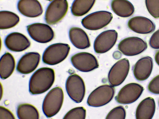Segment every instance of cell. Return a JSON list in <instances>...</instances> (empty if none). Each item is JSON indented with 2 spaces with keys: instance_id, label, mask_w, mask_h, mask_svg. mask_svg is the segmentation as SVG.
<instances>
[{
  "instance_id": "cell-1",
  "label": "cell",
  "mask_w": 159,
  "mask_h": 119,
  "mask_svg": "<svg viewBox=\"0 0 159 119\" xmlns=\"http://www.w3.org/2000/svg\"><path fill=\"white\" fill-rule=\"evenodd\" d=\"M55 80L54 70L43 67L36 70L31 76L29 82V91L32 95L43 93L52 85Z\"/></svg>"
},
{
  "instance_id": "cell-2",
  "label": "cell",
  "mask_w": 159,
  "mask_h": 119,
  "mask_svg": "<svg viewBox=\"0 0 159 119\" xmlns=\"http://www.w3.org/2000/svg\"><path fill=\"white\" fill-rule=\"evenodd\" d=\"M64 99L62 89L58 87L51 90L46 96L43 102L42 109L47 117L56 115L62 106Z\"/></svg>"
},
{
  "instance_id": "cell-3",
  "label": "cell",
  "mask_w": 159,
  "mask_h": 119,
  "mask_svg": "<svg viewBox=\"0 0 159 119\" xmlns=\"http://www.w3.org/2000/svg\"><path fill=\"white\" fill-rule=\"evenodd\" d=\"M70 47L66 43H57L48 47L44 51L43 61L50 65L57 64L64 60L68 56Z\"/></svg>"
},
{
  "instance_id": "cell-4",
  "label": "cell",
  "mask_w": 159,
  "mask_h": 119,
  "mask_svg": "<svg viewBox=\"0 0 159 119\" xmlns=\"http://www.w3.org/2000/svg\"><path fill=\"white\" fill-rule=\"evenodd\" d=\"M114 94L115 89L112 86L102 85L91 93L88 98L87 103L89 106L93 107L103 106L111 100Z\"/></svg>"
},
{
  "instance_id": "cell-5",
  "label": "cell",
  "mask_w": 159,
  "mask_h": 119,
  "mask_svg": "<svg viewBox=\"0 0 159 119\" xmlns=\"http://www.w3.org/2000/svg\"><path fill=\"white\" fill-rule=\"evenodd\" d=\"M113 18L112 14L107 11H100L92 13L81 21L82 25L92 30L101 29L108 25Z\"/></svg>"
},
{
  "instance_id": "cell-6",
  "label": "cell",
  "mask_w": 159,
  "mask_h": 119,
  "mask_svg": "<svg viewBox=\"0 0 159 119\" xmlns=\"http://www.w3.org/2000/svg\"><path fill=\"white\" fill-rule=\"evenodd\" d=\"M68 5L67 0H53L48 5L45 19L49 24H54L60 21L66 15Z\"/></svg>"
},
{
  "instance_id": "cell-7",
  "label": "cell",
  "mask_w": 159,
  "mask_h": 119,
  "mask_svg": "<svg viewBox=\"0 0 159 119\" xmlns=\"http://www.w3.org/2000/svg\"><path fill=\"white\" fill-rule=\"evenodd\" d=\"M66 88L68 95L75 102L79 103L83 100L85 94V86L79 76L77 74L70 75L67 79Z\"/></svg>"
},
{
  "instance_id": "cell-8",
  "label": "cell",
  "mask_w": 159,
  "mask_h": 119,
  "mask_svg": "<svg viewBox=\"0 0 159 119\" xmlns=\"http://www.w3.org/2000/svg\"><path fill=\"white\" fill-rule=\"evenodd\" d=\"M147 48V43L137 37H129L121 40L118 45V49L125 55L129 56L138 55Z\"/></svg>"
},
{
  "instance_id": "cell-9",
  "label": "cell",
  "mask_w": 159,
  "mask_h": 119,
  "mask_svg": "<svg viewBox=\"0 0 159 119\" xmlns=\"http://www.w3.org/2000/svg\"><path fill=\"white\" fill-rule=\"evenodd\" d=\"M130 65L127 58L117 61L111 67L108 74V80L112 86L121 84L126 77L129 69Z\"/></svg>"
},
{
  "instance_id": "cell-10",
  "label": "cell",
  "mask_w": 159,
  "mask_h": 119,
  "mask_svg": "<svg viewBox=\"0 0 159 119\" xmlns=\"http://www.w3.org/2000/svg\"><path fill=\"white\" fill-rule=\"evenodd\" d=\"M27 30L30 37L34 41L41 43L51 41L54 38V32L48 25L35 23L28 25Z\"/></svg>"
},
{
  "instance_id": "cell-11",
  "label": "cell",
  "mask_w": 159,
  "mask_h": 119,
  "mask_svg": "<svg viewBox=\"0 0 159 119\" xmlns=\"http://www.w3.org/2000/svg\"><path fill=\"white\" fill-rule=\"evenodd\" d=\"M73 66L83 72H89L98 68L99 64L96 58L92 54L86 52L77 53L71 58Z\"/></svg>"
},
{
  "instance_id": "cell-12",
  "label": "cell",
  "mask_w": 159,
  "mask_h": 119,
  "mask_svg": "<svg viewBox=\"0 0 159 119\" xmlns=\"http://www.w3.org/2000/svg\"><path fill=\"white\" fill-rule=\"evenodd\" d=\"M143 88L141 85L135 83L127 84L120 90L115 98L121 104H126L136 101L142 94Z\"/></svg>"
},
{
  "instance_id": "cell-13",
  "label": "cell",
  "mask_w": 159,
  "mask_h": 119,
  "mask_svg": "<svg viewBox=\"0 0 159 119\" xmlns=\"http://www.w3.org/2000/svg\"><path fill=\"white\" fill-rule=\"evenodd\" d=\"M118 33L114 30L105 31L96 38L94 43V49L98 53H103L110 50L117 41Z\"/></svg>"
},
{
  "instance_id": "cell-14",
  "label": "cell",
  "mask_w": 159,
  "mask_h": 119,
  "mask_svg": "<svg viewBox=\"0 0 159 119\" xmlns=\"http://www.w3.org/2000/svg\"><path fill=\"white\" fill-rule=\"evenodd\" d=\"M4 43L7 49L15 52L25 50L30 45L28 39L23 34L18 32L9 34L5 39Z\"/></svg>"
},
{
  "instance_id": "cell-15",
  "label": "cell",
  "mask_w": 159,
  "mask_h": 119,
  "mask_svg": "<svg viewBox=\"0 0 159 119\" xmlns=\"http://www.w3.org/2000/svg\"><path fill=\"white\" fill-rule=\"evenodd\" d=\"M40 59V55L37 52H30L25 54L19 60L17 66V70L23 74L31 73L38 66Z\"/></svg>"
},
{
  "instance_id": "cell-16",
  "label": "cell",
  "mask_w": 159,
  "mask_h": 119,
  "mask_svg": "<svg viewBox=\"0 0 159 119\" xmlns=\"http://www.w3.org/2000/svg\"><path fill=\"white\" fill-rule=\"evenodd\" d=\"M129 28L139 33L148 34L155 29L154 24L149 19L141 16H137L130 19L128 22Z\"/></svg>"
},
{
  "instance_id": "cell-17",
  "label": "cell",
  "mask_w": 159,
  "mask_h": 119,
  "mask_svg": "<svg viewBox=\"0 0 159 119\" xmlns=\"http://www.w3.org/2000/svg\"><path fill=\"white\" fill-rule=\"evenodd\" d=\"M153 65L152 60L150 57L146 56L139 60L133 69L135 78L139 81L146 80L151 73Z\"/></svg>"
},
{
  "instance_id": "cell-18",
  "label": "cell",
  "mask_w": 159,
  "mask_h": 119,
  "mask_svg": "<svg viewBox=\"0 0 159 119\" xmlns=\"http://www.w3.org/2000/svg\"><path fill=\"white\" fill-rule=\"evenodd\" d=\"M17 7L23 15L29 17H36L43 13L42 7L37 0H19Z\"/></svg>"
},
{
  "instance_id": "cell-19",
  "label": "cell",
  "mask_w": 159,
  "mask_h": 119,
  "mask_svg": "<svg viewBox=\"0 0 159 119\" xmlns=\"http://www.w3.org/2000/svg\"><path fill=\"white\" fill-rule=\"evenodd\" d=\"M70 41L73 45L79 49H85L89 47L90 43L88 36L82 29L74 27L69 31Z\"/></svg>"
},
{
  "instance_id": "cell-20",
  "label": "cell",
  "mask_w": 159,
  "mask_h": 119,
  "mask_svg": "<svg viewBox=\"0 0 159 119\" xmlns=\"http://www.w3.org/2000/svg\"><path fill=\"white\" fill-rule=\"evenodd\" d=\"M155 103L152 97H147L138 105L136 111L135 116L137 119H151L155 113Z\"/></svg>"
},
{
  "instance_id": "cell-21",
  "label": "cell",
  "mask_w": 159,
  "mask_h": 119,
  "mask_svg": "<svg viewBox=\"0 0 159 119\" xmlns=\"http://www.w3.org/2000/svg\"><path fill=\"white\" fill-rule=\"evenodd\" d=\"M111 7L116 15L122 17L130 16L134 11L133 5L127 0H112Z\"/></svg>"
},
{
  "instance_id": "cell-22",
  "label": "cell",
  "mask_w": 159,
  "mask_h": 119,
  "mask_svg": "<svg viewBox=\"0 0 159 119\" xmlns=\"http://www.w3.org/2000/svg\"><path fill=\"white\" fill-rule=\"evenodd\" d=\"M15 66V60L12 55L8 52L4 54L0 59L1 78L5 79L9 77L13 73Z\"/></svg>"
},
{
  "instance_id": "cell-23",
  "label": "cell",
  "mask_w": 159,
  "mask_h": 119,
  "mask_svg": "<svg viewBox=\"0 0 159 119\" xmlns=\"http://www.w3.org/2000/svg\"><path fill=\"white\" fill-rule=\"evenodd\" d=\"M96 0H74L71 8L72 14L75 16H82L92 8Z\"/></svg>"
},
{
  "instance_id": "cell-24",
  "label": "cell",
  "mask_w": 159,
  "mask_h": 119,
  "mask_svg": "<svg viewBox=\"0 0 159 119\" xmlns=\"http://www.w3.org/2000/svg\"><path fill=\"white\" fill-rule=\"evenodd\" d=\"M20 18L15 13L8 11L0 12V29H9L16 26L19 23Z\"/></svg>"
},
{
  "instance_id": "cell-25",
  "label": "cell",
  "mask_w": 159,
  "mask_h": 119,
  "mask_svg": "<svg viewBox=\"0 0 159 119\" xmlns=\"http://www.w3.org/2000/svg\"><path fill=\"white\" fill-rule=\"evenodd\" d=\"M17 114L20 119H39V114L37 109L33 105L27 104L19 105L17 108Z\"/></svg>"
},
{
  "instance_id": "cell-26",
  "label": "cell",
  "mask_w": 159,
  "mask_h": 119,
  "mask_svg": "<svg viewBox=\"0 0 159 119\" xmlns=\"http://www.w3.org/2000/svg\"><path fill=\"white\" fill-rule=\"evenodd\" d=\"M86 110L82 107L74 108L69 111L64 116L63 119H84L86 117Z\"/></svg>"
},
{
  "instance_id": "cell-27",
  "label": "cell",
  "mask_w": 159,
  "mask_h": 119,
  "mask_svg": "<svg viewBox=\"0 0 159 119\" xmlns=\"http://www.w3.org/2000/svg\"><path fill=\"white\" fill-rule=\"evenodd\" d=\"M147 9L154 18H159V0H145Z\"/></svg>"
},
{
  "instance_id": "cell-28",
  "label": "cell",
  "mask_w": 159,
  "mask_h": 119,
  "mask_svg": "<svg viewBox=\"0 0 159 119\" xmlns=\"http://www.w3.org/2000/svg\"><path fill=\"white\" fill-rule=\"evenodd\" d=\"M125 108L122 106H120L112 109L108 114L106 118L124 119L125 118Z\"/></svg>"
},
{
  "instance_id": "cell-29",
  "label": "cell",
  "mask_w": 159,
  "mask_h": 119,
  "mask_svg": "<svg viewBox=\"0 0 159 119\" xmlns=\"http://www.w3.org/2000/svg\"><path fill=\"white\" fill-rule=\"evenodd\" d=\"M148 89L152 93L159 94V75L155 77L150 82Z\"/></svg>"
},
{
  "instance_id": "cell-30",
  "label": "cell",
  "mask_w": 159,
  "mask_h": 119,
  "mask_svg": "<svg viewBox=\"0 0 159 119\" xmlns=\"http://www.w3.org/2000/svg\"><path fill=\"white\" fill-rule=\"evenodd\" d=\"M149 44L153 48L159 49V29L153 34L150 39Z\"/></svg>"
},
{
  "instance_id": "cell-31",
  "label": "cell",
  "mask_w": 159,
  "mask_h": 119,
  "mask_svg": "<svg viewBox=\"0 0 159 119\" xmlns=\"http://www.w3.org/2000/svg\"><path fill=\"white\" fill-rule=\"evenodd\" d=\"M0 119H15L12 113L3 106L0 107Z\"/></svg>"
},
{
  "instance_id": "cell-32",
  "label": "cell",
  "mask_w": 159,
  "mask_h": 119,
  "mask_svg": "<svg viewBox=\"0 0 159 119\" xmlns=\"http://www.w3.org/2000/svg\"><path fill=\"white\" fill-rule=\"evenodd\" d=\"M155 59L156 63L159 66V51L156 52L155 55Z\"/></svg>"
},
{
  "instance_id": "cell-33",
  "label": "cell",
  "mask_w": 159,
  "mask_h": 119,
  "mask_svg": "<svg viewBox=\"0 0 159 119\" xmlns=\"http://www.w3.org/2000/svg\"><path fill=\"white\" fill-rule=\"evenodd\" d=\"M48 0V1H51L52 0Z\"/></svg>"
},
{
  "instance_id": "cell-34",
  "label": "cell",
  "mask_w": 159,
  "mask_h": 119,
  "mask_svg": "<svg viewBox=\"0 0 159 119\" xmlns=\"http://www.w3.org/2000/svg\"><path fill=\"white\" fill-rule=\"evenodd\" d=\"M158 103H159V102H158Z\"/></svg>"
}]
</instances>
